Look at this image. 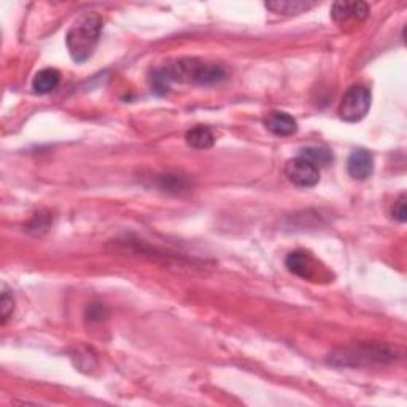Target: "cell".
I'll list each match as a JSON object with an SVG mask.
<instances>
[{"label":"cell","mask_w":407,"mask_h":407,"mask_svg":"<svg viewBox=\"0 0 407 407\" xmlns=\"http://www.w3.org/2000/svg\"><path fill=\"white\" fill-rule=\"evenodd\" d=\"M226 80V71L218 64H210L196 58H183L156 68L151 75V88L160 96L168 94L174 83L178 85H218Z\"/></svg>","instance_id":"1"},{"label":"cell","mask_w":407,"mask_h":407,"mask_svg":"<svg viewBox=\"0 0 407 407\" xmlns=\"http://www.w3.org/2000/svg\"><path fill=\"white\" fill-rule=\"evenodd\" d=\"M403 356L401 349L383 342H361L337 349L329 355L328 363L336 368L387 366Z\"/></svg>","instance_id":"2"},{"label":"cell","mask_w":407,"mask_h":407,"mask_svg":"<svg viewBox=\"0 0 407 407\" xmlns=\"http://www.w3.org/2000/svg\"><path fill=\"white\" fill-rule=\"evenodd\" d=\"M102 18L98 13H86L73 23L66 36L67 50L75 62L83 64L94 54L102 32Z\"/></svg>","instance_id":"3"},{"label":"cell","mask_w":407,"mask_h":407,"mask_svg":"<svg viewBox=\"0 0 407 407\" xmlns=\"http://www.w3.org/2000/svg\"><path fill=\"white\" fill-rule=\"evenodd\" d=\"M371 108V91L363 85H354L347 89L339 103L341 120L346 123H358L368 115Z\"/></svg>","instance_id":"4"},{"label":"cell","mask_w":407,"mask_h":407,"mask_svg":"<svg viewBox=\"0 0 407 407\" xmlns=\"http://www.w3.org/2000/svg\"><path fill=\"white\" fill-rule=\"evenodd\" d=\"M285 175L293 185L299 188H312L320 182V169L306 158L296 156L285 165Z\"/></svg>","instance_id":"5"},{"label":"cell","mask_w":407,"mask_h":407,"mask_svg":"<svg viewBox=\"0 0 407 407\" xmlns=\"http://www.w3.org/2000/svg\"><path fill=\"white\" fill-rule=\"evenodd\" d=\"M285 264L289 272L298 275L301 279L315 280L316 277H320L319 263H316L312 254L304 250H296L289 253L285 259Z\"/></svg>","instance_id":"6"},{"label":"cell","mask_w":407,"mask_h":407,"mask_svg":"<svg viewBox=\"0 0 407 407\" xmlns=\"http://www.w3.org/2000/svg\"><path fill=\"white\" fill-rule=\"evenodd\" d=\"M331 16L336 23H361L369 16V5L364 2H336L331 9Z\"/></svg>","instance_id":"7"},{"label":"cell","mask_w":407,"mask_h":407,"mask_svg":"<svg viewBox=\"0 0 407 407\" xmlns=\"http://www.w3.org/2000/svg\"><path fill=\"white\" fill-rule=\"evenodd\" d=\"M347 170L349 175L358 182L368 180L372 172H374V158L368 150L363 148L351 151L347 161Z\"/></svg>","instance_id":"8"},{"label":"cell","mask_w":407,"mask_h":407,"mask_svg":"<svg viewBox=\"0 0 407 407\" xmlns=\"http://www.w3.org/2000/svg\"><path fill=\"white\" fill-rule=\"evenodd\" d=\"M264 128L277 137H288L296 134L298 130V123L292 115L285 112H271L264 116Z\"/></svg>","instance_id":"9"},{"label":"cell","mask_w":407,"mask_h":407,"mask_svg":"<svg viewBox=\"0 0 407 407\" xmlns=\"http://www.w3.org/2000/svg\"><path fill=\"white\" fill-rule=\"evenodd\" d=\"M59 81H61V73L56 71V68H43V71L37 72L36 77H34L32 89L34 93L38 96L50 94L59 86Z\"/></svg>","instance_id":"10"},{"label":"cell","mask_w":407,"mask_h":407,"mask_svg":"<svg viewBox=\"0 0 407 407\" xmlns=\"http://www.w3.org/2000/svg\"><path fill=\"white\" fill-rule=\"evenodd\" d=\"M316 2H307V0H275V2H267L266 9L279 15H301L310 9H314Z\"/></svg>","instance_id":"11"},{"label":"cell","mask_w":407,"mask_h":407,"mask_svg":"<svg viewBox=\"0 0 407 407\" xmlns=\"http://www.w3.org/2000/svg\"><path fill=\"white\" fill-rule=\"evenodd\" d=\"M186 143L192 148L207 150L213 147V143H215V135H213L209 128L196 126L186 133Z\"/></svg>","instance_id":"12"},{"label":"cell","mask_w":407,"mask_h":407,"mask_svg":"<svg viewBox=\"0 0 407 407\" xmlns=\"http://www.w3.org/2000/svg\"><path fill=\"white\" fill-rule=\"evenodd\" d=\"M299 156L306 158L307 161H310L312 164H315L316 168H325V165H329L333 163V153H331L329 150L323 148V147H307V148H302L299 151Z\"/></svg>","instance_id":"13"},{"label":"cell","mask_w":407,"mask_h":407,"mask_svg":"<svg viewBox=\"0 0 407 407\" xmlns=\"http://www.w3.org/2000/svg\"><path fill=\"white\" fill-rule=\"evenodd\" d=\"M188 182L182 178L180 175H163L160 178V188L170 191V192H180L186 190Z\"/></svg>","instance_id":"14"},{"label":"cell","mask_w":407,"mask_h":407,"mask_svg":"<svg viewBox=\"0 0 407 407\" xmlns=\"http://www.w3.org/2000/svg\"><path fill=\"white\" fill-rule=\"evenodd\" d=\"M0 309H2V325H5L9 321L10 315L15 310V299H13V294L9 288L5 285L2 287V299H0Z\"/></svg>","instance_id":"15"},{"label":"cell","mask_w":407,"mask_h":407,"mask_svg":"<svg viewBox=\"0 0 407 407\" xmlns=\"http://www.w3.org/2000/svg\"><path fill=\"white\" fill-rule=\"evenodd\" d=\"M50 215H36V218L32 220V223L29 225V232H36L37 236H40L41 232L48 231V227H50Z\"/></svg>","instance_id":"16"},{"label":"cell","mask_w":407,"mask_h":407,"mask_svg":"<svg viewBox=\"0 0 407 407\" xmlns=\"http://www.w3.org/2000/svg\"><path fill=\"white\" fill-rule=\"evenodd\" d=\"M108 314V310L103 304H91L86 310V316L91 321H102Z\"/></svg>","instance_id":"17"},{"label":"cell","mask_w":407,"mask_h":407,"mask_svg":"<svg viewBox=\"0 0 407 407\" xmlns=\"http://www.w3.org/2000/svg\"><path fill=\"white\" fill-rule=\"evenodd\" d=\"M407 217L406 212V195L399 196L398 201L395 202V207H393V218L398 220L399 223H404Z\"/></svg>","instance_id":"18"}]
</instances>
